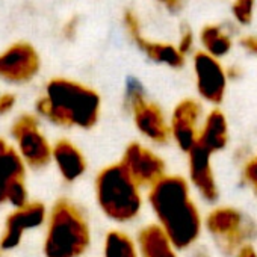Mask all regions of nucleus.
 <instances>
[{"label":"nucleus","mask_w":257,"mask_h":257,"mask_svg":"<svg viewBox=\"0 0 257 257\" xmlns=\"http://www.w3.org/2000/svg\"><path fill=\"white\" fill-rule=\"evenodd\" d=\"M158 225L177 251L189 249L198 240L203 219L191 197V186L182 176L167 174L152 188L147 195Z\"/></svg>","instance_id":"1"},{"label":"nucleus","mask_w":257,"mask_h":257,"mask_svg":"<svg viewBox=\"0 0 257 257\" xmlns=\"http://www.w3.org/2000/svg\"><path fill=\"white\" fill-rule=\"evenodd\" d=\"M98 92L76 80L56 77L46 85V92L35 103L37 115L59 127L91 128L100 118Z\"/></svg>","instance_id":"2"},{"label":"nucleus","mask_w":257,"mask_h":257,"mask_svg":"<svg viewBox=\"0 0 257 257\" xmlns=\"http://www.w3.org/2000/svg\"><path fill=\"white\" fill-rule=\"evenodd\" d=\"M91 243V228L83 210L59 198L47 213L43 251L46 257H82Z\"/></svg>","instance_id":"3"},{"label":"nucleus","mask_w":257,"mask_h":257,"mask_svg":"<svg viewBox=\"0 0 257 257\" xmlns=\"http://www.w3.org/2000/svg\"><path fill=\"white\" fill-rule=\"evenodd\" d=\"M94 195L98 209L112 222L128 224L141 215L144 204L141 188L119 162L104 167L97 174Z\"/></svg>","instance_id":"4"},{"label":"nucleus","mask_w":257,"mask_h":257,"mask_svg":"<svg viewBox=\"0 0 257 257\" xmlns=\"http://www.w3.org/2000/svg\"><path fill=\"white\" fill-rule=\"evenodd\" d=\"M204 227L224 254H234L257 236V225L234 207L221 206L209 212Z\"/></svg>","instance_id":"5"},{"label":"nucleus","mask_w":257,"mask_h":257,"mask_svg":"<svg viewBox=\"0 0 257 257\" xmlns=\"http://www.w3.org/2000/svg\"><path fill=\"white\" fill-rule=\"evenodd\" d=\"M11 137L16 141V152L23 164L34 170H43L52 162L50 141L34 113H22L11 125Z\"/></svg>","instance_id":"6"},{"label":"nucleus","mask_w":257,"mask_h":257,"mask_svg":"<svg viewBox=\"0 0 257 257\" xmlns=\"http://www.w3.org/2000/svg\"><path fill=\"white\" fill-rule=\"evenodd\" d=\"M119 164L141 189L152 188L164 176H167L165 161L156 152L140 143L127 146Z\"/></svg>","instance_id":"7"},{"label":"nucleus","mask_w":257,"mask_h":257,"mask_svg":"<svg viewBox=\"0 0 257 257\" xmlns=\"http://www.w3.org/2000/svg\"><path fill=\"white\" fill-rule=\"evenodd\" d=\"M203 118L201 104L194 98H185L176 104L168 119L171 140L186 155L197 146Z\"/></svg>","instance_id":"8"},{"label":"nucleus","mask_w":257,"mask_h":257,"mask_svg":"<svg viewBox=\"0 0 257 257\" xmlns=\"http://www.w3.org/2000/svg\"><path fill=\"white\" fill-rule=\"evenodd\" d=\"M40 55L29 43H16L0 53V79L10 83H28L40 71Z\"/></svg>","instance_id":"9"},{"label":"nucleus","mask_w":257,"mask_h":257,"mask_svg":"<svg viewBox=\"0 0 257 257\" xmlns=\"http://www.w3.org/2000/svg\"><path fill=\"white\" fill-rule=\"evenodd\" d=\"M47 213L46 206L40 201H29L20 209H14L5 221V228L0 236V249L11 251L17 248L26 231L46 225Z\"/></svg>","instance_id":"10"},{"label":"nucleus","mask_w":257,"mask_h":257,"mask_svg":"<svg viewBox=\"0 0 257 257\" xmlns=\"http://www.w3.org/2000/svg\"><path fill=\"white\" fill-rule=\"evenodd\" d=\"M194 71L198 95L210 104H219L225 95L227 73L218 59L206 52H198L194 56Z\"/></svg>","instance_id":"11"},{"label":"nucleus","mask_w":257,"mask_h":257,"mask_svg":"<svg viewBox=\"0 0 257 257\" xmlns=\"http://www.w3.org/2000/svg\"><path fill=\"white\" fill-rule=\"evenodd\" d=\"M132 118L137 131L152 144L165 146L170 143V122L156 103L150 101L149 98L137 104L132 110Z\"/></svg>","instance_id":"12"},{"label":"nucleus","mask_w":257,"mask_h":257,"mask_svg":"<svg viewBox=\"0 0 257 257\" xmlns=\"http://www.w3.org/2000/svg\"><path fill=\"white\" fill-rule=\"evenodd\" d=\"M188 183L192 185V188L204 201L215 203L219 197V189L212 168V155L200 146H195L188 153Z\"/></svg>","instance_id":"13"},{"label":"nucleus","mask_w":257,"mask_h":257,"mask_svg":"<svg viewBox=\"0 0 257 257\" xmlns=\"http://www.w3.org/2000/svg\"><path fill=\"white\" fill-rule=\"evenodd\" d=\"M52 162L55 164L62 180H65L67 183L77 182L88 168L83 153L74 143L68 140H59L53 144Z\"/></svg>","instance_id":"14"},{"label":"nucleus","mask_w":257,"mask_h":257,"mask_svg":"<svg viewBox=\"0 0 257 257\" xmlns=\"http://www.w3.org/2000/svg\"><path fill=\"white\" fill-rule=\"evenodd\" d=\"M228 144V122L219 109H212L201 121L197 146L215 155Z\"/></svg>","instance_id":"15"},{"label":"nucleus","mask_w":257,"mask_h":257,"mask_svg":"<svg viewBox=\"0 0 257 257\" xmlns=\"http://www.w3.org/2000/svg\"><path fill=\"white\" fill-rule=\"evenodd\" d=\"M137 245L140 257H179L167 234L158 224H149L138 233Z\"/></svg>","instance_id":"16"},{"label":"nucleus","mask_w":257,"mask_h":257,"mask_svg":"<svg viewBox=\"0 0 257 257\" xmlns=\"http://www.w3.org/2000/svg\"><path fill=\"white\" fill-rule=\"evenodd\" d=\"M26 165L17 155L16 149L0 138V206L5 204L8 186L19 179H25Z\"/></svg>","instance_id":"17"},{"label":"nucleus","mask_w":257,"mask_h":257,"mask_svg":"<svg viewBox=\"0 0 257 257\" xmlns=\"http://www.w3.org/2000/svg\"><path fill=\"white\" fill-rule=\"evenodd\" d=\"M137 46L155 62L165 64L171 68H180L185 64V56L177 50V47L165 43H153L143 37H138L134 40Z\"/></svg>","instance_id":"18"},{"label":"nucleus","mask_w":257,"mask_h":257,"mask_svg":"<svg viewBox=\"0 0 257 257\" xmlns=\"http://www.w3.org/2000/svg\"><path fill=\"white\" fill-rule=\"evenodd\" d=\"M103 257H140L137 240L122 230H109L103 239Z\"/></svg>","instance_id":"19"},{"label":"nucleus","mask_w":257,"mask_h":257,"mask_svg":"<svg viewBox=\"0 0 257 257\" xmlns=\"http://www.w3.org/2000/svg\"><path fill=\"white\" fill-rule=\"evenodd\" d=\"M201 43L206 49V53L212 58H221L227 55L231 49V40L222 32L219 26H206L201 31Z\"/></svg>","instance_id":"20"},{"label":"nucleus","mask_w":257,"mask_h":257,"mask_svg":"<svg viewBox=\"0 0 257 257\" xmlns=\"http://www.w3.org/2000/svg\"><path fill=\"white\" fill-rule=\"evenodd\" d=\"M144 100H147V94L143 83L135 77H128L124 89V107L131 112L137 104Z\"/></svg>","instance_id":"21"},{"label":"nucleus","mask_w":257,"mask_h":257,"mask_svg":"<svg viewBox=\"0 0 257 257\" xmlns=\"http://www.w3.org/2000/svg\"><path fill=\"white\" fill-rule=\"evenodd\" d=\"M28 203H29V192H28V186L25 183V179L14 180L7 189L5 204H10L14 209H20Z\"/></svg>","instance_id":"22"},{"label":"nucleus","mask_w":257,"mask_h":257,"mask_svg":"<svg viewBox=\"0 0 257 257\" xmlns=\"http://www.w3.org/2000/svg\"><path fill=\"white\" fill-rule=\"evenodd\" d=\"M242 179L257 198V156H252L242 168Z\"/></svg>","instance_id":"23"},{"label":"nucleus","mask_w":257,"mask_h":257,"mask_svg":"<svg viewBox=\"0 0 257 257\" xmlns=\"http://www.w3.org/2000/svg\"><path fill=\"white\" fill-rule=\"evenodd\" d=\"M252 4H254V0H236V2L233 4V14L239 23L246 25L251 22Z\"/></svg>","instance_id":"24"},{"label":"nucleus","mask_w":257,"mask_h":257,"mask_svg":"<svg viewBox=\"0 0 257 257\" xmlns=\"http://www.w3.org/2000/svg\"><path fill=\"white\" fill-rule=\"evenodd\" d=\"M124 26L127 29V32L131 34L132 40L141 37V26H140V20L137 17L135 13H132L131 10H127L124 13Z\"/></svg>","instance_id":"25"},{"label":"nucleus","mask_w":257,"mask_h":257,"mask_svg":"<svg viewBox=\"0 0 257 257\" xmlns=\"http://www.w3.org/2000/svg\"><path fill=\"white\" fill-rule=\"evenodd\" d=\"M17 98L14 94L11 92H5L0 94V115H8L13 112V109L16 107Z\"/></svg>","instance_id":"26"},{"label":"nucleus","mask_w":257,"mask_h":257,"mask_svg":"<svg viewBox=\"0 0 257 257\" xmlns=\"http://www.w3.org/2000/svg\"><path fill=\"white\" fill-rule=\"evenodd\" d=\"M77 26H79V17L70 19V20L64 25V28H62V35H64V38L68 40V41H73V40L76 38Z\"/></svg>","instance_id":"27"},{"label":"nucleus","mask_w":257,"mask_h":257,"mask_svg":"<svg viewBox=\"0 0 257 257\" xmlns=\"http://www.w3.org/2000/svg\"><path fill=\"white\" fill-rule=\"evenodd\" d=\"M192 43H194L192 32H191V31H185V32L182 34V38H180V43H179L177 50L185 56L186 53H189V52H191V49H192Z\"/></svg>","instance_id":"28"},{"label":"nucleus","mask_w":257,"mask_h":257,"mask_svg":"<svg viewBox=\"0 0 257 257\" xmlns=\"http://www.w3.org/2000/svg\"><path fill=\"white\" fill-rule=\"evenodd\" d=\"M233 255L234 257H257V251H255V248L251 243H245Z\"/></svg>","instance_id":"29"},{"label":"nucleus","mask_w":257,"mask_h":257,"mask_svg":"<svg viewBox=\"0 0 257 257\" xmlns=\"http://www.w3.org/2000/svg\"><path fill=\"white\" fill-rule=\"evenodd\" d=\"M240 44H242L246 50H249V52H252V53L257 55V37H246V38H243V40L240 41Z\"/></svg>","instance_id":"30"},{"label":"nucleus","mask_w":257,"mask_h":257,"mask_svg":"<svg viewBox=\"0 0 257 257\" xmlns=\"http://www.w3.org/2000/svg\"><path fill=\"white\" fill-rule=\"evenodd\" d=\"M192 257H210V254L204 249V248H197L192 252Z\"/></svg>","instance_id":"31"},{"label":"nucleus","mask_w":257,"mask_h":257,"mask_svg":"<svg viewBox=\"0 0 257 257\" xmlns=\"http://www.w3.org/2000/svg\"><path fill=\"white\" fill-rule=\"evenodd\" d=\"M161 2H164V4H167L170 8H174V7H177L179 5V2L180 0H161Z\"/></svg>","instance_id":"32"},{"label":"nucleus","mask_w":257,"mask_h":257,"mask_svg":"<svg viewBox=\"0 0 257 257\" xmlns=\"http://www.w3.org/2000/svg\"><path fill=\"white\" fill-rule=\"evenodd\" d=\"M0 251H2V249H0ZM0 257H2V252H0Z\"/></svg>","instance_id":"33"}]
</instances>
